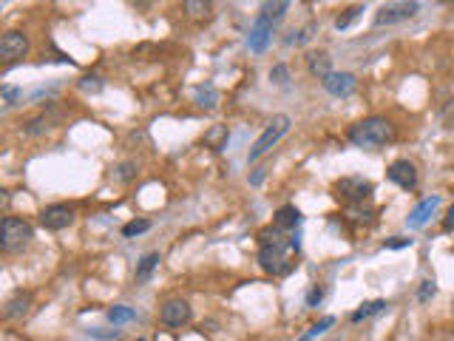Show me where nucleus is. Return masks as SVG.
Returning a JSON list of instances; mask_svg holds the SVG:
<instances>
[{"label":"nucleus","instance_id":"obj_1","mask_svg":"<svg viewBox=\"0 0 454 341\" xmlns=\"http://www.w3.org/2000/svg\"><path fill=\"white\" fill-rule=\"evenodd\" d=\"M259 239H261V250H259V264H261V270L273 273V276H284V273H290V270H292L290 250H295L292 242H284V239H281V231H275V228L261 231ZM290 239H292V236H290Z\"/></svg>","mask_w":454,"mask_h":341},{"label":"nucleus","instance_id":"obj_2","mask_svg":"<svg viewBox=\"0 0 454 341\" xmlns=\"http://www.w3.org/2000/svg\"><path fill=\"white\" fill-rule=\"evenodd\" d=\"M346 136H349L352 146L366 148V151H375V148H384L387 143L395 140V125L387 117H366V120L355 122Z\"/></svg>","mask_w":454,"mask_h":341},{"label":"nucleus","instance_id":"obj_3","mask_svg":"<svg viewBox=\"0 0 454 341\" xmlns=\"http://www.w3.org/2000/svg\"><path fill=\"white\" fill-rule=\"evenodd\" d=\"M32 239H34L32 225L18 217H6L4 225H0V250L4 253H20L29 247Z\"/></svg>","mask_w":454,"mask_h":341},{"label":"nucleus","instance_id":"obj_4","mask_svg":"<svg viewBox=\"0 0 454 341\" xmlns=\"http://www.w3.org/2000/svg\"><path fill=\"white\" fill-rule=\"evenodd\" d=\"M290 131V117L287 114H278V117H273V122L261 131V136H259V140H256V146L250 148V162H256V160H261L278 140H281V136Z\"/></svg>","mask_w":454,"mask_h":341},{"label":"nucleus","instance_id":"obj_5","mask_svg":"<svg viewBox=\"0 0 454 341\" xmlns=\"http://www.w3.org/2000/svg\"><path fill=\"white\" fill-rule=\"evenodd\" d=\"M335 193L349 205H363L372 196V182L363 176H344L335 182Z\"/></svg>","mask_w":454,"mask_h":341},{"label":"nucleus","instance_id":"obj_6","mask_svg":"<svg viewBox=\"0 0 454 341\" xmlns=\"http://www.w3.org/2000/svg\"><path fill=\"white\" fill-rule=\"evenodd\" d=\"M190 316H193V310H190V304L185 299H168L160 307V321L165 327H182V324L190 321Z\"/></svg>","mask_w":454,"mask_h":341},{"label":"nucleus","instance_id":"obj_7","mask_svg":"<svg viewBox=\"0 0 454 341\" xmlns=\"http://www.w3.org/2000/svg\"><path fill=\"white\" fill-rule=\"evenodd\" d=\"M29 54V37L23 32H6L0 37V57L6 63H15V60H23Z\"/></svg>","mask_w":454,"mask_h":341},{"label":"nucleus","instance_id":"obj_8","mask_svg":"<svg viewBox=\"0 0 454 341\" xmlns=\"http://www.w3.org/2000/svg\"><path fill=\"white\" fill-rule=\"evenodd\" d=\"M417 9H420V4H389V6H384L381 12L375 15V23L377 26H392V23H401V20L415 18Z\"/></svg>","mask_w":454,"mask_h":341},{"label":"nucleus","instance_id":"obj_9","mask_svg":"<svg viewBox=\"0 0 454 341\" xmlns=\"http://www.w3.org/2000/svg\"><path fill=\"white\" fill-rule=\"evenodd\" d=\"M40 222L46 231H65L74 222V211L68 205H48V208L40 214Z\"/></svg>","mask_w":454,"mask_h":341},{"label":"nucleus","instance_id":"obj_10","mask_svg":"<svg viewBox=\"0 0 454 341\" xmlns=\"http://www.w3.org/2000/svg\"><path fill=\"white\" fill-rule=\"evenodd\" d=\"M440 208V196L434 193V196H426V199H420L417 205H415V211L406 217V225L412 228V231H420L423 225H429V219L434 217V211Z\"/></svg>","mask_w":454,"mask_h":341},{"label":"nucleus","instance_id":"obj_11","mask_svg":"<svg viewBox=\"0 0 454 341\" xmlns=\"http://www.w3.org/2000/svg\"><path fill=\"white\" fill-rule=\"evenodd\" d=\"M321 86H324V91H330L332 97H349V94L355 91L358 80H355V75H349V72H330V75L321 80Z\"/></svg>","mask_w":454,"mask_h":341},{"label":"nucleus","instance_id":"obj_12","mask_svg":"<svg viewBox=\"0 0 454 341\" xmlns=\"http://www.w3.org/2000/svg\"><path fill=\"white\" fill-rule=\"evenodd\" d=\"M387 176H389L398 188H403V191H412V188L417 185V168H415L409 160H395V162L389 165Z\"/></svg>","mask_w":454,"mask_h":341},{"label":"nucleus","instance_id":"obj_13","mask_svg":"<svg viewBox=\"0 0 454 341\" xmlns=\"http://www.w3.org/2000/svg\"><path fill=\"white\" fill-rule=\"evenodd\" d=\"M270 37H273V20H267L264 15H259V18H256V23H253V29H250V37H247L250 51L261 54V51L267 49Z\"/></svg>","mask_w":454,"mask_h":341},{"label":"nucleus","instance_id":"obj_14","mask_svg":"<svg viewBox=\"0 0 454 341\" xmlns=\"http://www.w3.org/2000/svg\"><path fill=\"white\" fill-rule=\"evenodd\" d=\"M29 307H32V293H23V290H18L6 304H4V319H9V321H15V319H23L26 313H29Z\"/></svg>","mask_w":454,"mask_h":341},{"label":"nucleus","instance_id":"obj_15","mask_svg":"<svg viewBox=\"0 0 454 341\" xmlns=\"http://www.w3.org/2000/svg\"><path fill=\"white\" fill-rule=\"evenodd\" d=\"M298 225H301V214H298V208H292V205H284V208H278L275 217H273V228L281 231V233H290Z\"/></svg>","mask_w":454,"mask_h":341},{"label":"nucleus","instance_id":"obj_16","mask_svg":"<svg viewBox=\"0 0 454 341\" xmlns=\"http://www.w3.org/2000/svg\"><path fill=\"white\" fill-rule=\"evenodd\" d=\"M160 262H162V256H160V253H145V256H142V262L136 264V282H148V279H150V273H154V270L160 267Z\"/></svg>","mask_w":454,"mask_h":341},{"label":"nucleus","instance_id":"obj_17","mask_svg":"<svg viewBox=\"0 0 454 341\" xmlns=\"http://www.w3.org/2000/svg\"><path fill=\"white\" fill-rule=\"evenodd\" d=\"M307 65H310V72H313L316 77H321V80L332 72V68H330V54H327V51H316V54H310V57H307Z\"/></svg>","mask_w":454,"mask_h":341},{"label":"nucleus","instance_id":"obj_18","mask_svg":"<svg viewBox=\"0 0 454 341\" xmlns=\"http://www.w3.org/2000/svg\"><path fill=\"white\" fill-rule=\"evenodd\" d=\"M134 319H136V310H134V307H125V304L108 307V321H111V324H128V321H134Z\"/></svg>","mask_w":454,"mask_h":341},{"label":"nucleus","instance_id":"obj_19","mask_svg":"<svg viewBox=\"0 0 454 341\" xmlns=\"http://www.w3.org/2000/svg\"><path fill=\"white\" fill-rule=\"evenodd\" d=\"M384 307H387V302H384V299L366 302V304H361V307L352 313V321H363V319H369V316H375V313H381Z\"/></svg>","mask_w":454,"mask_h":341},{"label":"nucleus","instance_id":"obj_20","mask_svg":"<svg viewBox=\"0 0 454 341\" xmlns=\"http://www.w3.org/2000/svg\"><path fill=\"white\" fill-rule=\"evenodd\" d=\"M54 125V117H48V114H40V117H34L29 125H26V134L29 136H37V134H43V131H48Z\"/></svg>","mask_w":454,"mask_h":341},{"label":"nucleus","instance_id":"obj_21","mask_svg":"<svg viewBox=\"0 0 454 341\" xmlns=\"http://www.w3.org/2000/svg\"><path fill=\"white\" fill-rule=\"evenodd\" d=\"M216 100H219V91H216L213 86H202V89L196 91V103H199L202 108H213Z\"/></svg>","mask_w":454,"mask_h":341},{"label":"nucleus","instance_id":"obj_22","mask_svg":"<svg viewBox=\"0 0 454 341\" xmlns=\"http://www.w3.org/2000/svg\"><path fill=\"white\" fill-rule=\"evenodd\" d=\"M287 9H290V4H284V0H281V4H264V6H261V15H264L267 20H278Z\"/></svg>","mask_w":454,"mask_h":341},{"label":"nucleus","instance_id":"obj_23","mask_svg":"<svg viewBox=\"0 0 454 341\" xmlns=\"http://www.w3.org/2000/svg\"><path fill=\"white\" fill-rule=\"evenodd\" d=\"M148 228H150L148 219H134V222H128V225L122 228V236H139V233H145Z\"/></svg>","mask_w":454,"mask_h":341},{"label":"nucleus","instance_id":"obj_24","mask_svg":"<svg viewBox=\"0 0 454 341\" xmlns=\"http://www.w3.org/2000/svg\"><path fill=\"white\" fill-rule=\"evenodd\" d=\"M103 86H105V83H103L97 75H86V77L80 80V89H83V91H94V94H97V91H103Z\"/></svg>","mask_w":454,"mask_h":341},{"label":"nucleus","instance_id":"obj_25","mask_svg":"<svg viewBox=\"0 0 454 341\" xmlns=\"http://www.w3.org/2000/svg\"><path fill=\"white\" fill-rule=\"evenodd\" d=\"M185 9H188V15L199 18V15H207V12H210V4H202V0H188Z\"/></svg>","mask_w":454,"mask_h":341},{"label":"nucleus","instance_id":"obj_26","mask_svg":"<svg viewBox=\"0 0 454 341\" xmlns=\"http://www.w3.org/2000/svg\"><path fill=\"white\" fill-rule=\"evenodd\" d=\"M361 12H363V6H352V9H346V15L335 20V29H346V26H349V23H352V20H355Z\"/></svg>","mask_w":454,"mask_h":341},{"label":"nucleus","instance_id":"obj_27","mask_svg":"<svg viewBox=\"0 0 454 341\" xmlns=\"http://www.w3.org/2000/svg\"><path fill=\"white\" fill-rule=\"evenodd\" d=\"M0 94H4V105H6V108H12L15 100L20 97V91H18L15 86H4V89H0Z\"/></svg>","mask_w":454,"mask_h":341},{"label":"nucleus","instance_id":"obj_28","mask_svg":"<svg viewBox=\"0 0 454 341\" xmlns=\"http://www.w3.org/2000/svg\"><path fill=\"white\" fill-rule=\"evenodd\" d=\"M332 324H335V319H332V316H327V319H321L318 324H313V327H310V333H307V338H313V335H318V333H324V330H327V327H332Z\"/></svg>","mask_w":454,"mask_h":341},{"label":"nucleus","instance_id":"obj_29","mask_svg":"<svg viewBox=\"0 0 454 341\" xmlns=\"http://www.w3.org/2000/svg\"><path fill=\"white\" fill-rule=\"evenodd\" d=\"M434 293H437L434 282H423V285H420V293H417V299H420V302H426V299H432Z\"/></svg>","mask_w":454,"mask_h":341},{"label":"nucleus","instance_id":"obj_30","mask_svg":"<svg viewBox=\"0 0 454 341\" xmlns=\"http://www.w3.org/2000/svg\"><path fill=\"white\" fill-rule=\"evenodd\" d=\"M270 77H273L275 83H281V86H284V83H287V65H275L273 72H270Z\"/></svg>","mask_w":454,"mask_h":341},{"label":"nucleus","instance_id":"obj_31","mask_svg":"<svg viewBox=\"0 0 454 341\" xmlns=\"http://www.w3.org/2000/svg\"><path fill=\"white\" fill-rule=\"evenodd\" d=\"M443 231L446 233H454V205L446 211V217H443Z\"/></svg>","mask_w":454,"mask_h":341},{"label":"nucleus","instance_id":"obj_32","mask_svg":"<svg viewBox=\"0 0 454 341\" xmlns=\"http://www.w3.org/2000/svg\"><path fill=\"white\" fill-rule=\"evenodd\" d=\"M117 176H119L122 182L134 179V165H131V162H122V165H119V174H117Z\"/></svg>","mask_w":454,"mask_h":341},{"label":"nucleus","instance_id":"obj_33","mask_svg":"<svg viewBox=\"0 0 454 341\" xmlns=\"http://www.w3.org/2000/svg\"><path fill=\"white\" fill-rule=\"evenodd\" d=\"M321 299H324V290H321V288H316V290H313V293L307 296V304H310V307H316V304H318Z\"/></svg>","mask_w":454,"mask_h":341},{"label":"nucleus","instance_id":"obj_34","mask_svg":"<svg viewBox=\"0 0 454 341\" xmlns=\"http://www.w3.org/2000/svg\"><path fill=\"white\" fill-rule=\"evenodd\" d=\"M89 335H94V338H105V341H111V338L117 341V335H119V333H117V330H114V333H103V330H89Z\"/></svg>","mask_w":454,"mask_h":341},{"label":"nucleus","instance_id":"obj_35","mask_svg":"<svg viewBox=\"0 0 454 341\" xmlns=\"http://www.w3.org/2000/svg\"><path fill=\"white\" fill-rule=\"evenodd\" d=\"M412 245V239H392V242H387V247H409Z\"/></svg>","mask_w":454,"mask_h":341},{"label":"nucleus","instance_id":"obj_36","mask_svg":"<svg viewBox=\"0 0 454 341\" xmlns=\"http://www.w3.org/2000/svg\"><path fill=\"white\" fill-rule=\"evenodd\" d=\"M261 179H264V168H259V171H256V174L250 176V182H253V185H259Z\"/></svg>","mask_w":454,"mask_h":341},{"label":"nucleus","instance_id":"obj_37","mask_svg":"<svg viewBox=\"0 0 454 341\" xmlns=\"http://www.w3.org/2000/svg\"><path fill=\"white\" fill-rule=\"evenodd\" d=\"M298 341H310V338H307V335H304V338H298Z\"/></svg>","mask_w":454,"mask_h":341},{"label":"nucleus","instance_id":"obj_38","mask_svg":"<svg viewBox=\"0 0 454 341\" xmlns=\"http://www.w3.org/2000/svg\"><path fill=\"white\" fill-rule=\"evenodd\" d=\"M136 341H145V338H136Z\"/></svg>","mask_w":454,"mask_h":341},{"label":"nucleus","instance_id":"obj_39","mask_svg":"<svg viewBox=\"0 0 454 341\" xmlns=\"http://www.w3.org/2000/svg\"><path fill=\"white\" fill-rule=\"evenodd\" d=\"M451 310H454V302H451Z\"/></svg>","mask_w":454,"mask_h":341}]
</instances>
